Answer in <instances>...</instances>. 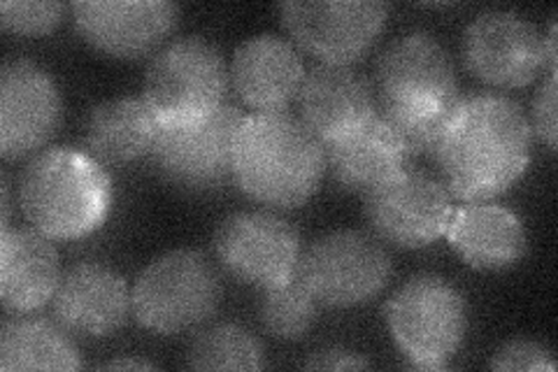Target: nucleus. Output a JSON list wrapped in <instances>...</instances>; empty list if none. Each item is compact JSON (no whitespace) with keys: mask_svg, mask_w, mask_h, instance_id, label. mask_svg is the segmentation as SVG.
I'll list each match as a JSON object with an SVG mask.
<instances>
[{"mask_svg":"<svg viewBox=\"0 0 558 372\" xmlns=\"http://www.w3.org/2000/svg\"><path fill=\"white\" fill-rule=\"evenodd\" d=\"M65 10L63 3L45 0H5L0 3V24L14 35H47L63 22Z\"/></svg>","mask_w":558,"mask_h":372,"instance_id":"a878e982","label":"nucleus"},{"mask_svg":"<svg viewBox=\"0 0 558 372\" xmlns=\"http://www.w3.org/2000/svg\"><path fill=\"white\" fill-rule=\"evenodd\" d=\"M161 121L145 98L105 100L84 119V149L102 166H124L151 154Z\"/></svg>","mask_w":558,"mask_h":372,"instance_id":"4be33fe9","label":"nucleus"},{"mask_svg":"<svg viewBox=\"0 0 558 372\" xmlns=\"http://www.w3.org/2000/svg\"><path fill=\"white\" fill-rule=\"evenodd\" d=\"M102 370H156L159 365L151 361H143V359H114L100 365Z\"/></svg>","mask_w":558,"mask_h":372,"instance_id":"7c9ffc66","label":"nucleus"},{"mask_svg":"<svg viewBox=\"0 0 558 372\" xmlns=\"http://www.w3.org/2000/svg\"><path fill=\"white\" fill-rule=\"evenodd\" d=\"M373 236L398 250H424L438 242L453 215L449 191L433 175L405 168L363 196Z\"/></svg>","mask_w":558,"mask_h":372,"instance_id":"9b49d317","label":"nucleus"},{"mask_svg":"<svg viewBox=\"0 0 558 372\" xmlns=\"http://www.w3.org/2000/svg\"><path fill=\"white\" fill-rule=\"evenodd\" d=\"M258 322L272 338L295 343L303 340L319 319V300L312 296L301 275L284 285L264 289L258 298Z\"/></svg>","mask_w":558,"mask_h":372,"instance_id":"393cba45","label":"nucleus"},{"mask_svg":"<svg viewBox=\"0 0 558 372\" xmlns=\"http://www.w3.org/2000/svg\"><path fill=\"white\" fill-rule=\"evenodd\" d=\"M488 365H492V370H510V372H519V370L554 372L556 370L554 353L547 345L535 343V340H521V338L500 345Z\"/></svg>","mask_w":558,"mask_h":372,"instance_id":"bb28decb","label":"nucleus"},{"mask_svg":"<svg viewBox=\"0 0 558 372\" xmlns=\"http://www.w3.org/2000/svg\"><path fill=\"white\" fill-rule=\"evenodd\" d=\"M295 103L299 119L324 145L352 135L377 115L371 82L349 65L314 63L305 70Z\"/></svg>","mask_w":558,"mask_h":372,"instance_id":"f3484780","label":"nucleus"},{"mask_svg":"<svg viewBox=\"0 0 558 372\" xmlns=\"http://www.w3.org/2000/svg\"><path fill=\"white\" fill-rule=\"evenodd\" d=\"M556 40H558V28H556V16L549 22L547 35L543 38V49H545V63L549 68V73H558V55H556Z\"/></svg>","mask_w":558,"mask_h":372,"instance_id":"c756f323","label":"nucleus"},{"mask_svg":"<svg viewBox=\"0 0 558 372\" xmlns=\"http://www.w3.org/2000/svg\"><path fill=\"white\" fill-rule=\"evenodd\" d=\"M373 363L363 353L344 347H324L310 353L307 370H368Z\"/></svg>","mask_w":558,"mask_h":372,"instance_id":"c85d7f7f","label":"nucleus"},{"mask_svg":"<svg viewBox=\"0 0 558 372\" xmlns=\"http://www.w3.org/2000/svg\"><path fill=\"white\" fill-rule=\"evenodd\" d=\"M242 115L223 105L213 117L189 127H161L151 161L163 180L186 193H209L233 180V152Z\"/></svg>","mask_w":558,"mask_h":372,"instance_id":"9d476101","label":"nucleus"},{"mask_svg":"<svg viewBox=\"0 0 558 372\" xmlns=\"http://www.w3.org/2000/svg\"><path fill=\"white\" fill-rule=\"evenodd\" d=\"M556 77L558 73H549L547 80L539 84L533 98V108H531V119L529 127L531 133L543 143L549 152H556V137H558V123H556Z\"/></svg>","mask_w":558,"mask_h":372,"instance_id":"cd10ccee","label":"nucleus"},{"mask_svg":"<svg viewBox=\"0 0 558 372\" xmlns=\"http://www.w3.org/2000/svg\"><path fill=\"white\" fill-rule=\"evenodd\" d=\"M63 123L57 80L31 59H10L0 68V154L5 161L38 154Z\"/></svg>","mask_w":558,"mask_h":372,"instance_id":"4468645a","label":"nucleus"},{"mask_svg":"<svg viewBox=\"0 0 558 372\" xmlns=\"http://www.w3.org/2000/svg\"><path fill=\"white\" fill-rule=\"evenodd\" d=\"M461 57L470 75L498 88L529 86L547 65L535 24L508 10L477 14L463 31Z\"/></svg>","mask_w":558,"mask_h":372,"instance_id":"ddd939ff","label":"nucleus"},{"mask_svg":"<svg viewBox=\"0 0 558 372\" xmlns=\"http://www.w3.org/2000/svg\"><path fill=\"white\" fill-rule=\"evenodd\" d=\"M465 296L449 279L418 273L384 305V324L410 368L442 370L468 335Z\"/></svg>","mask_w":558,"mask_h":372,"instance_id":"20e7f679","label":"nucleus"},{"mask_svg":"<svg viewBox=\"0 0 558 372\" xmlns=\"http://www.w3.org/2000/svg\"><path fill=\"white\" fill-rule=\"evenodd\" d=\"M447 240L470 268L508 271L529 252V233L510 207L492 203H465L453 212Z\"/></svg>","mask_w":558,"mask_h":372,"instance_id":"aec40b11","label":"nucleus"},{"mask_svg":"<svg viewBox=\"0 0 558 372\" xmlns=\"http://www.w3.org/2000/svg\"><path fill=\"white\" fill-rule=\"evenodd\" d=\"M326 172L349 193H368L405 170L410 154L389 123L375 115L363 129L324 145Z\"/></svg>","mask_w":558,"mask_h":372,"instance_id":"412c9836","label":"nucleus"},{"mask_svg":"<svg viewBox=\"0 0 558 372\" xmlns=\"http://www.w3.org/2000/svg\"><path fill=\"white\" fill-rule=\"evenodd\" d=\"M279 16L291 43L317 63L352 65L377 43L389 5L379 0H299L279 5Z\"/></svg>","mask_w":558,"mask_h":372,"instance_id":"f8f14e48","label":"nucleus"},{"mask_svg":"<svg viewBox=\"0 0 558 372\" xmlns=\"http://www.w3.org/2000/svg\"><path fill=\"white\" fill-rule=\"evenodd\" d=\"M213 247L226 273L260 291L299 275L305 254L299 228L272 209H244L226 217L215 230Z\"/></svg>","mask_w":558,"mask_h":372,"instance_id":"1a4fd4ad","label":"nucleus"},{"mask_svg":"<svg viewBox=\"0 0 558 372\" xmlns=\"http://www.w3.org/2000/svg\"><path fill=\"white\" fill-rule=\"evenodd\" d=\"M24 217L51 240H80L108 221L114 187L100 161L80 147H49L26 164L20 182Z\"/></svg>","mask_w":558,"mask_h":372,"instance_id":"7ed1b4c3","label":"nucleus"},{"mask_svg":"<svg viewBox=\"0 0 558 372\" xmlns=\"http://www.w3.org/2000/svg\"><path fill=\"white\" fill-rule=\"evenodd\" d=\"M70 12L84 43L117 59L151 55L180 24L170 0H82Z\"/></svg>","mask_w":558,"mask_h":372,"instance_id":"2eb2a0df","label":"nucleus"},{"mask_svg":"<svg viewBox=\"0 0 558 372\" xmlns=\"http://www.w3.org/2000/svg\"><path fill=\"white\" fill-rule=\"evenodd\" d=\"M533 133L521 105L496 92L461 94L433 149L440 182L461 203H488L531 164Z\"/></svg>","mask_w":558,"mask_h":372,"instance_id":"f257e3e1","label":"nucleus"},{"mask_svg":"<svg viewBox=\"0 0 558 372\" xmlns=\"http://www.w3.org/2000/svg\"><path fill=\"white\" fill-rule=\"evenodd\" d=\"M231 70L219 47L201 35H186L151 57L143 98L161 127H189L226 105Z\"/></svg>","mask_w":558,"mask_h":372,"instance_id":"39448f33","label":"nucleus"},{"mask_svg":"<svg viewBox=\"0 0 558 372\" xmlns=\"http://www.w3.org/2000/svg\"><path fill=\"white\" fill-rule=\"evenodd\" d=\"M133 312L126 277L105 263H77L68 268L51 298V314L73 335L100 340L117 333Z\"/></svg>","mask_w":558,"mask_h":372,"instance_id":"dca6fc26","label":"nucleus"},{"mask_svg":"<svg viewBox=\"0 0 558 372\" xmlns=\"http://www.w3.org/2000/svg\"><path fill=\"white\" fill-rule=\"evenodd\" d=\"M221 277L198 250H172L137 275L131 303L135 322L156 335L189 333L215 316Z\"/></svg>","mask_w":558,"mask_h":372,"instance_id":"423d86ee","label":"nucleus"},{"mask_svg":"<svg viewBox=\"0 0 558 372\" xmlns=\"http://www.w3.org/2000/svg\"><path fill=\"white\" fill-rule=\"evenodd\" d=\"M191 370H260L266 368V347L240 324L203 328L186 351Z\"/></svg>","mask_w":558,"mask_h":372,"instance_id":"b1692460","label":"nucleus"},{"mask_svg":"<svg viewBox=\"0 0 558 372\" xmlns=\"http://www.w3.org/2000/svg\"><path fill=\"white\" fill-rule=\"evenodd\" d=\"M299 275L326 308H359L389 287L393 261L381 240L363 230H333L312 242Z\"/></svg>","mask_w":558,"mask_h":372,"instance_id":"6e6552de","label":"nucleus"},{"mask_svg":"<svg viewBox=\"0 0 558 372\" xmlns=\"http://www.w3.org/2000/svg\"><path fill=\"white\" fill-rule=\"evenodd\" d=\"M231 86L254 112H284L305 77L301 49L275 33L244 40L231 59Z\"/></svg>","mask_w":558,"mask_h":372,"instance_id":"a211bd4d","label":"nucleus"},{"mask_svg":"<svg viewBox=\"0 0 558 372\" xmlns=\"http://www.w3.org/2000/svg\"><path fill=\"white\" fill-rule=\"evenodd\" d=\"M3 370H80L82 353L57 319L14 314L0 326Z\"/></svg>","mask_w":558,"mask_h":372,"instance_id":"5701e85b","label":"nucleus"},{"mask_svg":"<svg viewBox=\"0 0 558 372\" xmlns=\"http://www.w3.org/2000/svg\"><path fill=\"white\" fill-rule=\"evenodd\" d=\"M61 261L51 238L35 228H3L0 236V303L12 314H28L54 298Z\"/></svg>","mask_w":558,"mask_h":372,"instance_id":"6ab92c4d","label":"nucleus"},{"mask_svg":"<svg viewBox=\"0 0 558 372\" xmlns=\"http://www.w3.org/2000/svg\"><path fill=\"white\" fill-rule=\"evenodd\" d=\"M326 175L324 143L291 112H254L242 121L233 182L258 205L293 209L317 193Z\"/></svg>","mask_w":558,"mask_h":372,"instance_id":"f03ea898","label":"nucleus"},{"mask_svg":"<svg viewBox=\"0 0 558 372\" xmlns=\"http://www.w3.org/2000/svg\"><path fill=\"white\" fill-rule=\"evenodd\" d=\"M373 80L377 112L387 117L445 112L461 98L449 51L428 31L398 35L384 47Z\"/></svg>","mask_w":558,"mask_h":372,"instance_id":"0eeeda50","label":"nucleus"}]
</instances>
